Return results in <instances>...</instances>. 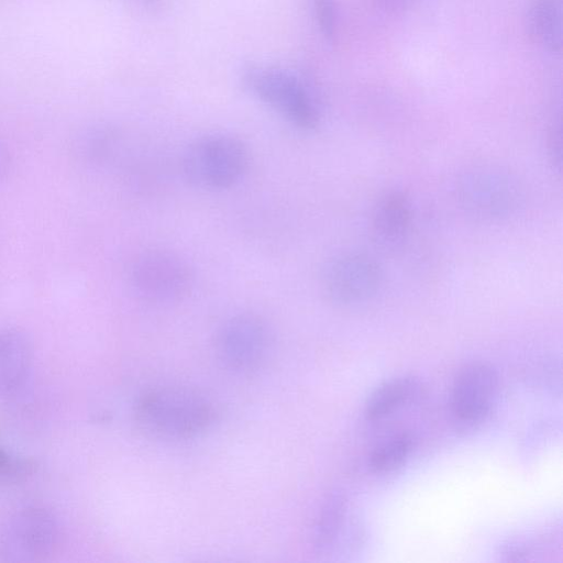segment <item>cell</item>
Returning a JSON list of instances; mask_svg holds the SVG:
<instances>
[{"label":"cell","mask_w":563,"mask_h":563,"mask_svg":"<svg viewBox=\"0 0 563 563\" xmlns=\"http://www.w3.org/2000/svg\"><path fill=\"white\" fill-rule=\"evenodd\" d=\"M421 384L413 377H398L375 389L365 404L364 415L371 421L380 420L418 398Z\"/></svg>","instance_id":"cell-13"},{"label":"cell","mask_w":563,"mask_h":563,"mask_svg":"<svg viewBox=\"0 0 563 563\" xmlns=\"http://www.w3.org/2000/svg\"><path fill=\"white\" fill-rule=\"evenodd\" d=\"M461 208L484 221H498L519 207L521 191L517 178L495 164H477L464 169L455 185Z\"/></svg>","instance_id":"cell-4"},{"label":"cell","mask_w":563,"mask_h":563,"mask_svg":"<svg viewBox=\"0 0 563 563\" xmlns=\"http://www.w3.org/2000/svg\"><path fill=\"white\" fill-rule=\"evenodd\" d=\"M60 529L55 516L44 507L27 506L10 517L0 536V553L13 562H31L52 554Z\"/></svg>","instance_id":"cell-8"},{"label":"cell","mask_w":563,"mask_h":563,"mask_svg":"<svg viewBox=\"0 0 563 563\" xmlns=\"http://www.w3.org/2000/svg\"><path fill=\"white\" fill-rule=\"evenodd\" d=\"M413 448V438L400 433L380 443L372 453L369 465L373 471L385 473L399 467Z\"/></svg>","instance_id":"cell-15"},{"label":"cell","mask_w":563,"mask_h":563,"mask_svg":"<svg viewBox=\"0 0 563 563\" xmlns=\"http://www.w3.org/2000/svg\"><path fill=\"white\" fill-rule=\"evenodd\" d=\"M245 89L301 131L321 122L319 101L310 87L294 73L277 67L247 65L241 73Z\"/></svg>","instance_id":"cell-2"},{"label":"cell","mask_w":563,"mask_h":563,"mask_svg":"<svg viewBox=\"0 0 563 563\" xmlns=\"http://www.w3.org/2000/svg\"><path fill=\"white\" fill-rule=\"evenodd\" d=\"M526 26L536 45L549 53H560L563 43V0H531Z\"/></svg>","instance_id":"cell-12"},{"label":"cell","mask_w":563,"mask_h":563,"mask_svg":"<svg viewBox=\"0 0 563 563\" xmlns=\"http://www.w3.org/2000/svg\"><path fill=\"white\" fill-rule=\"evenodd\" d=\"M318 30L323 40L334 44L339 36L336 0H310Z\"/></svg>","instance_id":"cell-16"},{"label":"cell","mask_w":563,"mask_h":563,"mask_svg":"<svg viewBox=\"0 0 563 563\" xmlns=\"http://www.w3.org/2000/svg\"><path fill=\"white\" fill-rule=\"evenodd\" d=\"M273 334L268 323L253 312L228 318L218 328L214 351L219 362L229 371L251 374L268 360Z\"/></svg>","instance_id":"cell-6"},{"label":"cell","mask_w":563,"mask_h":563,"mask_svg":"<svg viewBox=\"0 0 563 563\" xmlns=\"http://www.w3.org/2000/svg\"><path fill=\"white\" fill-rule=\"evenodd\" d=\"M346 499L340 493H332L324 500L314 528V545L325 550L333 544L346 516Z\"/></svg>","instance_id":"cell-14"},{"label":"cell","mask_w":563,"mask_h":563,"mask_svg":"<svg viewBox=\"0 0 563 563\" xmlns=\"http://www.w3.org/2000/svg\"><path fill=\"white\" fill-rule=\"evenodd\" d=\"M32 347L26 335L14 328L0 329V397L20 395L31 376Z\"/></svg>","instance_id":"cell-11"},{"label":"cell","mask_w":563,"mask_h":563,"mask_svg":"<svg viewBox=\"0 0 563 563\" xmlns=\"http://www.w3.org/2000/svg\"><path fill=\"white\" fill-rule=\"evenodd\" d=\"M129 280L133 291L152 303H173L184 299L194 285L187 260L165 249L141 252L132 261Z\"/></svg>","instance_id":"cell-5"},{"label":"cell","mask_w":563,"mask_h":563,"mask_svg":"<svg viewBox=\"0 0 563 563\" xmlns=\"http://www.w3.org/2000/svg\"><path fill=\"white\" fill-rule=\"evenodd\" d=\"M320 285L327 298L336 305L364 303L375 297L380 288V267L364 253H339L324 263Z\"/></svg>","instance_id":"cell-7"},{"label":"cell","mask_w":563,"mask_h":563,"mask_svg":"<svg viewBox=\"0 0 563 563\" xmlns=\"http://www.w3.org/2000/svg\"><path fill=\"white\" fill-rule=\"evenodd\" d=\"M250 164V152L239 137L209 133L194 140L185 150L181 168L186 179L206 190H224L238 184Z\"/></svg>","instance_id":"cell-3"},{"label":"cell","mask_w":563,"mask_h":563,"mask_svg":"<svg viewBox=\"0 0 563 563\" xmlns=\"http://www.w3.org/2000/svg\"><path fill=\"white\" fill-rule=\"evenodd\" d=\"M411 203L401 190L385 192L375 205L371 221L374 242L385 251L400 249L411 224Z\"/></svg>","instance_id":"cell-10"},{"label":"cell","mask_w":563,"mask_h":563,"mask_svg":"<svg viewBox=\"0 0 563 563\" xmlns=\"http://www.w3.org/2000/svg\"><path fill=\"white\" fill-rule=\"evenodd\" d=\"M33 465L0 448V478L14 479L32 472Z\"/></svg>","instance_id":"cell-17"},{"label":"cell","mask_w":563,"mask_h":563,"mask_svg":"<svg viewBox=\"0 0 563 563\" xmlns=\"http://www.w3.org/2000/svg\"><path fill=\"white\" fill-rule=\"evenodd\" d=\"M416 0H371L372 7L385 16L395 18L411 9Z\"/></svg>","instance_id":"cell-18"},{"label":"cell","mask_w":563,"mask_h":563,"mask_svg":"<svg viewBox=\"0 0 563 563\" xmlns=\"http://www.w3.org/2000/svg\"><path fill=\"white\" fill-rule=\"evenodd\" d=\"M11 166V155L7 145L0 141V180L8 174Z\"/></svg>","instance_id":"cell-19"},{"label":"cell","mask_w":563,"mask_h":563,"mask_svg":"<svg viewBox=\"0 0 563 563\" xmlns=\"http://www.w3.org/2000/svg\"><path fill=\"white\" fill-rule=\"evenodd\" d=\"M135 421L148 437L179 441L205 432L214 419L211 402L187 387L164 386L144 393L135 406Z\"/></svg>","instance_id":"cell-1"},{"label":"cell","mask_w":563,"mask_h":563,"mask_svg":"<svg viewBox=\"0 0 563 563\" xmlns=\"http://www.w3.org/2000/svg\"><path fill=\"white\" fill-rule=\"evenodd\" d=\"M498 385V375L490 365L472 363L464 366L452 386L453 415L464 423L483 420L496 401Z\"/></svg>","instance_id":"cell-9"}]
</instances>
